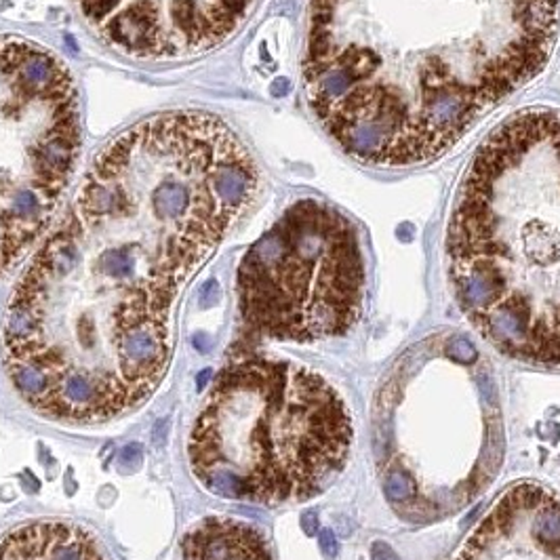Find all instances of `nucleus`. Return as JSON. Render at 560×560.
<instances>
[{
    "instance_id": "nucleus-1",
    "label": "nucleus",
    "mask_w": 560,
    "mask_h": 560,
    "mask_svg": "<svg viewBox=\"0 0 560 560\" xmlns=\"http://www.w3.org/2000/svg\"><path fill=\"white\" fill-rule=\"evenodd\" d=\"M257 188L255 160L213 114H158L110 141L9 302L18 394L68 424L144 405L169 369L183 287Z\"/></svg>"
},
{
    "instance_id": "nucleus-2",
    "label": "nucleus",
    "mask_w": 560,
    "mask_h": 560,
    "mask_svg": "<svg viewBox=\"0 0 560 560\" xmlns=\"http://www.w3.org/2000/svg\"><path fill=\"white\" fill-rule=\"evenodd\" d=\"M556 22L558 0H312L308 102L356 160L428 162L545 66Z\"/></svg>"
},
{
    "instance_id": "nucleus-3",
    "label": "nucleus",
    "mask_w": 560,
    "mask_h": 560,
    "mask_svg": "<svg viewBox=\"0 0 560 560\" xmlns=\"http://www.w3.org/2000/svg\"><path fill=\"white\" fill-rule=\"evenodd\" d=\"M457 304L499 352L560 365V112L499 125L474 154L449 223Z\"/></svg>"
},
{
    "instance_id": "nucleus-4",
    "label": "nucleus",
    "mask_w": 560,
    "mask_h": 560,
    "mask_svg": "<svg viewBox=\"0 0 560 560\" xmlns=\"http://www.w3.org/2000/svg\"><path fill=\"white\" fill-rule=\"evenodd\" d=\"M352 421L318 373L242 358L213 382L190 434V465L213 495L253 503L314 497L344 470Z\"/></svg>"
},
{
    "instance_id": "nucleus-5",
    "label": "nucleus",
    "mask_w": 560,
    "mask_h": 560,
    "mask_svg": "<svg viewBox=\"0 0 560 560\" xmlns=\"http://www.w3.org/2000/svg\"><path fill=\"white\" fill-rule=\"evenodd\" d=\"M463 335H438L402 356L375 405V449L390 503L432 522L495 478L503 436L489 365Z\"/></svg>"
},
{
    "instance_id": "nucleus-6",
    "label": "nucleus",
    "mask_w": 560,
    "mask_h": 560,
    "mask_svg": "<svg viewBox=\"0 0 560 560\" xmlns=\"http://www.w3.org/2000/svg\"><path fill=\"white\" fill-rule=\"evenodd\" d=\"M365 263L358 232L337 209L300 200L244 255L238 306L244 325L278 342H318L360 318Z\"/></svg>"
},
{
    "instance_id": "nucleus-7",
    "label": "nucleus",
    "mask_w": 560,
    "mask_h": 560,
    "mask_svg": "<svg viewBox=\"0 0 560 560\" xmlns=\"http://www.w3.org/2000/svg\"><path fill=\"white\" fill-rule=\"evenodd\" d=\"M80 148L66 64L45 47L0 36V276L41 238Z\"/></svg>"
},
{
    "instance_id": "nucleus-8",
    "label": "nucleus",
    "mask_w": 560,
    "mask_h": 560,
    "mask_svg": "<svg viewBox=\"0 0 560 560\" xmlns=\"http://www.w3.org/2000/svg\"><path fill=\"white\" fill-rule=\"evenodd\" d=\"M257 0H78L104 43L135 59H181L215 49Z\"/></svg>"
},
{
    "instance_id": "nucleus-9",
    "label": "nucleus",
    "mask_w": 560,
    "mask_h": 560,
    "mask_svg": "<svg viewBox=\"0 0 560 560\" xmlns=\"http://www.w3.org/2000/svg\"><path fill=\"white\" fill-rule=\"evenodd\" d=\"M0 560H106L97 539L78 524L41 520L0 539Z\"/></svg>"
},
{
    "instance_id": "nucleus-10",
    "label": "nucleus",
    "mask_w": 560,
    "mask_h": 560,
    "mask_svg": "<svg viewBox=\"0 0 560 560\" xmlns=\"http://www.w3.org/2000/svg\"><path fill=\"white\" fill-rule=\"evenodd\" d=\"M183 560H272L267 539L234 518H204L181 539Z\"/></svg>"
},
{
    "instance_id": "nucleus-11",
    "label": "nucleus",
    "mask_w": 560,
    "mask_h": 560,
    "mask_svg": "<svg viewBox=\"0 0 560 560\" xmlns=\"http://www.w3.org/2000/svg\"><path fill=\"white\" fill-rule=\"evenodd\" d=\"M371 554H373V560H400L398 554L386 541H375L371 547Z\"/></svg>"
},
{
    "instance_id": "nucleus-12",
    "label": "nucleus",
    "mask_w": 560,
    "mask_h": 560,
    "mask_svg": "<svg viewBox=\"0 0 560 560\" xmlns=\"http://www.w3.org/2000/svg\"><path fill=\"white\" fill-rule=\"evenodd\" d=\"M321 547H323V552H325V556H329V558H335L337 556V539H335V535H333V531H329V528H325L323 531V535H321Z\"/></svg>"
}]
</instances>
